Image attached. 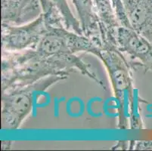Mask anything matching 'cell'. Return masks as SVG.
<instances>
[{"mask_svg":"<svg viewBox=\"0 0 152 151\" xmlns=\"http://www.w3.org/2000/svg\"><path fill=\"white\" fill-rule=\"evenodd\" d=\"M135 150H152V141H136Z\"/></svg>","mask_w":152,"mask_h":151,"instance_id":"11","label":"cell"},{"mask_svg":"<svg viewBox=\"0 0 152 151\" xmlns=\"http://www.w3.org/2000/svg\"><path fill=\"white\" fill-rule=\"evenodd\" d=\"M74 5L79 21L83 34L96 42L101 47V34L99 19L96 13L93 0H71Z\"/></svg>","mask_w":152,"mask_h":151,"instance_id":"9","label":"cell"},{"mask_svg":"<svg viewBox=\"0 0 152 151\" xmlns=\"http://www.w3.org/2000/svg\"><path fill=\"white\" fill-rule=\"evenodd\" d=\"M49 29L43 15L36 20L20 26L2 23V51L20 52L36 48Z\"/></svg>","mask_w":152,"mask_h":151,"instance_id":"5","label":"cell"},{"mask_svg":"<svg viewBox=\"0 0 152 151\" xmlns=\"http://www.w3.org/2000/svg\"><path fill=\"white\" fill-rule=\"evenodd\" d=\"M1 66L2 92L29 86L52 76L67 78L76 70L105 88L102 80L90 70V66L75 55H45L36 48L2 52Z\"/></svg>","mask_w":152,"mask_h":151,"instance_id":"1","label":"cell"},{"mask_svg":"<svg viewBox=\"0 0 152 151\" xmlns=\"http://www.w3.org/2000/svg\"><path fill=\"white\" fill-rule=\"evenodd\" d=\"M117 46L124 54L139 62L135 63L152 71V42L133 30L120 27L116 33Z\"/></svg>","mask_w":152,"mask_h":151,"instance_id":"6","label":"cell"},{"mask_svg":"<svg viewBox=\"0 0 152 151\" xmlns=\"http://www.w3.org/2000/svg\"><path fill=\"white\" fill-rule=\"evenodd\" d=\"M11 145H12L11 141H2V144H1V147H2V150L10 149Z\"/></svg>","mask_w":152,"mask_h":151,"instance_id":"12","label":"cell"},{"mask_svg":"<svg viewBox=\"0 0 152 151\" xmlns=\"http://www.w3.org/2000/svg\"><path fill=\"white\" fill-rule=\"evenodd\" d=\"M52 2L60 12L62 19H63L64 27L67 30L75 32L78 34L84 35L82 28H81L80 23L72 13L67 0H52Z\"/></svg>","mask_w":152,"mask_h":151,"instance_id":"10","label":"cell"},{"mask_svg":"<svg viewBox=\"0 0 152 151\" xmlns=\"http://www.w3.org/2000/svg\"><path fill=\"white\" fill-rule=\"evenodd\" d=\"M36 49L49 55H72L77 52H87L100 58V45L85 35L69 30L62 26H51Z\"/></svg>","mask_w":152,"mask_h":151,"instance_id":"4","label":"cell"},{"mask_svg":"<svg viewBox=\"0 0 152 151\" xmlns=\"http://www.w3.org/2000/svg\"><path fill=\"white\" fill-rule=\"evenodd\" d=\"M66 77L52 76L27 87L2 92L1 125L3 129L15 130L20 126L30 113L34 102V94L38 89H47Z\"/></svg>","mask_w":152,"mask_h":151,"instance_id":"3","label":"cell"},{"mask_svg":"<svg viewBox=\"0 0 152 151\" xmlns=\"http://www.w3.org/2000/svg\"><path fill=\"white\" fill-rule=\"evenodd\" d=\"M130 29L152 42V0H121Z\"/></svg>","mask_w":152,"mask_h":151,"instance_id":"8","label":"cell"},{"mask_svg":"<svg viewBox=\"0 0 152 151\" xmlns=\"http://www.w3.org/2000/svg\"><path fill=\"white\" fill-rule=\"evenodd\" d=\"M101 56L99 58L106 67L113 91L118 102L120 129L127 128V118L125 116V107L128 105L131 110V128L135 123L134 114V89L130 68L132 65L124 57V53L117 45L109 42L101 45Z\"/></svg>","mask_w":152,"mask_h":151,"instance_id":"2","label":"cell"},{"mask_svg":"<svg viewBox=\"0 0 152 151\" xmlns=\"http://www.w3.org/2000/svg\"><path fill=\"white\" fill-rule=\"evenodd\" d=\"M2 23L20 26L36 20L42 14L39 0H1Z\"/></svg>","mask_w":152,"mask_h":151,"instance_id":"7","label":"cell"}]
</instances>
